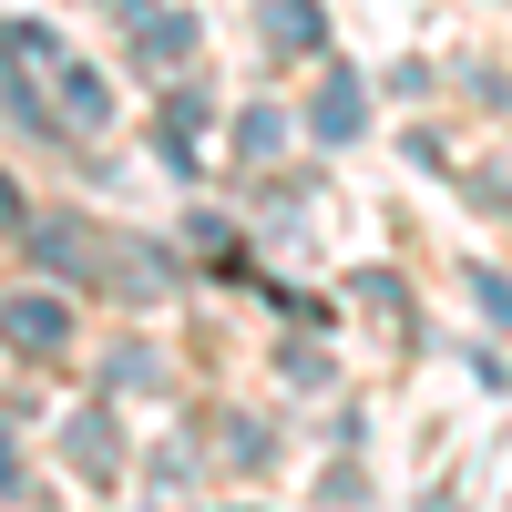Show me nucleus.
Masks as SVG:
<instances>
[{
	"label": "nucleus",
	"mask_w": 512,
	"mask_h": 512,
	"mask_svg": "<svg viewBox=\"0 0 512 512\" xmlns=\"http://www.w3.org/2000/svg\"><path fill=\"white\" fill-rule=\"evenodd\" d=\"M11 236L41 256V277H62V287H93V277H113V256H103V236L93 226H72V216H21V205H11Z\"/></svg>",
	"instance_id": "nucleus-1"
},
{
	"label": "nucleus",
	"mask_w": 512,
	"mask_h": 512,
	"mask_svg": "<svg viewBox=\"0 0 512 512\" xmlns=\"http://www.w3.org/2000/svg\"><path fill=\"white\" fill-rule=\"evenodd\" d=\"M123 31L144 41V62H154V72H175V62L195 52V21H185V11H164V0H123Z\"/></svg>",
	"instance_id": "nucleus-2"
},
{
	"label": "nucleus",
	"mask_w": 512,
	"mask_h": 512,
	"mask_svg": "<svg viewBox=\"0 0 512 512\" xmlns=\"http://www.w3.org/2000/svg\"><path fill=\"white\" fill-rule=\"evenodd\" d=\"M62 338H72V308H62L52 287H21V297H11V349H41V359H52Z\"/></svg>",
	"instance_id": "nucleus-3"
},
{
	"label": "nucleus",
	"mask_w": 512,
	"mask_h": 512,
	"mask_svg": "<svg viewBox=\"0 0 512 512\" xmlns=\"http://www.w3.org/2000/svg\"><path fill=\"white\" fill-rule=\"evenodd\" d=\"M359 113H369V93H359V72H328V82H318V103H308V123H318V144H349V134H359Z\"/></svg>",
	"instance_id": "nucleus-4"
},
{
	"label": "nucleus",
	"mask_w": 512,
	"mask_h": 512,
	"mask_svg": "<svg viewBox=\"0 0 512 512\" xmlns=\"http://www.w3.org/2000/svg\"><path fill=\"white\" fill-rule=\"evenodd\" d=\"M52 82H62V123H72V134H103V113H113L103 72H82V62L62 52V62H52Z\"/></svg>",
	"instance_id": "nucleus-5"
},
{
	"label": "nucleus",
	"mask_w": 512,
	"mask_h": 512,
	"mask_svg": "<svg viewBox=\"0 0 512 512\" xmlns=\"http://www.w3.org/2000/svg\"><path fill=\"white\" fill-rule=\"evenodd\" d=\"M62 451H72V461H82V472H93V482H113V472H123V441H113V410H82L72 431H62Z\"/></svg>",
	"instance_id": "nucleus-6"
},
{
	"label": "nucleus",
	"mask_w": 512,
	"mask_h": 512,
	"mask_svg": "<svg viewBox=\"0 0 512 512\" xmlns=\"http://www.w3.org/2000/svg\"><path fill=\"white\" fill-rule=\"evenodd\" d=\"M267 41H297V52H318V41H328L318 0H267Z\"/></svg>",
	"instance_id": "nucleus-7"
},
{
	"label": "nucleus",
	"mask_w": 512,
	"mask_h": 512,
	"mask_svg": "<svg viewBox=\"0 0 512 512\" xmlns=\"http://www.w3.org/2000/svg\"><path fill=\"white\" fill-rule=\"evenodd\" d=\"M123 390H164V359L154 349H113V400Z\"/></svg>",
	"instance_id": "nucleus-8"
},
{
	"label": "nucleus",
	"mask_w": 512,
	"mask_h": 512,
	"mask_svg": "<svg viewBox=\"0 0 512 512\" xmlns=\"http://www.w3.org/2000/svg\"><path fill=\"white\" fill-rule=\"evenodd\" d=\"M277 134H287V113H277V103H256V113H246V164H267Z\"/></svg>",
	"instance_id": "nucleus-9"
},
{
	"label": "nucleus",
	"mask_w": 512,
	"mask_h": 512,
	"mask_svg": "<svg viewBox=\"0 0 512 512\" xmlns=\"http://www.w3.org/2000/svg\"><path fill=\"white\" fill-rule=\"evenodd\" d=\"M472 297H482V318H492V328H512V287H502L492 267H472Z\"/></svg>",
	"instance_id": "nucleus-10"
}]
</instances>
